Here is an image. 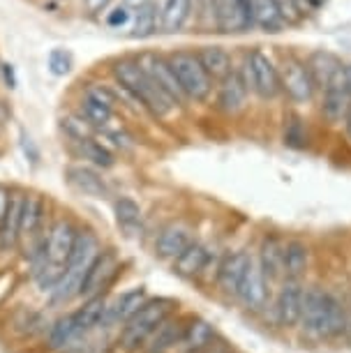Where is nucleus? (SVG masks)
Listing matches in <instances>:
<instances>
[{"label":"nucleus","mask_w":351,"mask_h":353,"mask_svg":"<svg viewBox=\"0 0 351 353\" xmlns=\"http://www.w3.org/2000/svg\"><path fill=\"white\" fill-rule=\"evenodd\" d=\"M252 259V252L248 250H231L215 265V289L227 298H236L238 286L243 282V275L248 270V263Z\"/></svg>","instance_id":"obj_15"},{"label":"nucleus","mask_w":351,"mask_h":353,"mask_svg":"<svg viewBox=\"0 0 351 353\" xmlns=\"http://www.w3.org/2000/svg\"><path fill=\"white\" fill-rule=\"evenodd\" d=\"M81 113H83L86 123L97 130L109 128V123L114 121V109H111V106L99 104L95 99H88V97L81 99Z\"/></svg>","instance_id":"obj_36"},{"label":"nucleus","mask_w":351,"mask_h":353,"mask_svg":"<svg viewBox=\"0 0 351 353\" xmlns=\"http://www.w3.org/2000/svg\"><path fill=\"white\" fill-rule=\"evenodd\" d=\"M252 19L254 26L266 32H280L282 26L287 23L280 0H252Z\"/></svg>","instance_id":"obj_28"},{"label":"nucleus","mask_w":351,"mask_h":353,"mask_svg":"<svg viewBox=\"0 0 351 353\" xmlns=\"http://www.w3.org/2000/svg\"><path fill=\"white\" fill-rule=\"evenodd\" d=\"M308 70H310V77H312V81L317 85V90H323L326 85L333 81V79L342 72V61L335 56V53L330 51H312L308 56Z\"/></svg>","instance_id":"obj_25"},{"label":"nucleus","mask_w":351,"mask_h":353,"mask_svg":"<svg viewBox=\"0 0 351 353\" xmlns=\"http://www.w3.org/2000/svg\"><path fill=\"white\" fill-rule=\"evenodd\" d=\"M121 268H123V261L121 256L116 254V250H102L92 265L88 268L83 277V284H81V296L83 301H90V298H97V296H107V291L114 286V282L121 275Z\"/></svg>","instance_id":"obj_9"},{"label":"nucleus","mask_w":351,"mask_h":353,"mask_svg":"<svg viewBox=\"0 0 351 353\" xmlns=\"http://www.w3.org/2000/svg\"><path fill=\"white\" fill-rule=\"evenodd\" d=\"M344 132H347V137H349V141H351V104H349L347 116H344Z\"/></svg>","instance_id":"obj_46"},{"label":"nucleus","mask_w":351,"mask_h":353,"mask_svg":"<svg viewBox=\"0 0 351 353\" xmlns=\"http://www.w3.org/2000/svg\"><path fill=\"white\" fill-rule=\"evenodd\" d=\"M284 245H287V241L277 233H263L259 248L254 252L257 261H259L263 275L270 284H280L284 279Z\"/></svg>","instance_id":"obj_18"},{"label":"nucleus","mask_w":351,"mask_h":353,"mask_svg":"<svg viewBox=\"0 0 351 353\" xmlns=\"http://www.w3.org/2000/svg\"><path fill=\"white\" fill-rule=\"evenodd\" d=\"M0 77L5 79V83H8V88H17V74H14V68L8 63L0 65Z\"/></svg>","instance_id":"obj_40"},{"label":"nucleus","mask_w":351,"mask_h":353,"mask_svg":"<svg viewBox=\"0 0 351 353\" xmlns=\"http://www.w3.org/2000/svg\"><path fill=\"white\" fill-rule=\"evenodd\" d=\"M349 104H351V95H349L347 85H344V79H342V72H340V74H337L333 81L321 90V116H323V121L330 123V125L344 123V116H347V111H349Z\"/></svg>","instance_id":"obj_21"},{"label":"nucleus","mask_w":351,"mask_h":353,"mask_svg":"<svg viewBox=\"0 0 351 353\" xmlns=\"http://www.w3.org/2000/svg\"><path fill=\"white\" fill-rule=\"evenodd\" d=\"M296 5H310V8H321L323 3H328V0H294Z\"/></svg>","instance_id":"obj_45"},{"label":"nucleus","mask_w":351,"mask_h":353,"mask_svg":"<svg viewBox=\"0 0 351 353\" xmlns=\"http://www.w3.org/2000/svg\"><path fill=\"white\" fill-rule=\"evenodd\" d=\"M268 293H270V282L263 275L259 261L252 254L248 263V270L243 275V282L236 291V301L245 312H252V314H259V312L266 310L268 303Z\"/></svg>","instance_id":"obj_11"},{"label":"nucleus","mask_w":351,"mask_h":353,"mask_svg":"<svg viewBox=\"0 0 351 353\" xmlns=\"http://www.w3.org/2000/svg\"><path fill=\"white\" fill-rule=\"evenodd\" d=\"M111 0H83V8L90 12V14H97V12H104L109 8Z\"/></svg>","instance_id":"obj_41"},{"label":"nucleus","mask_w":351,"mask_h":353,"mask_svg":"<svg viewBox=\"0 0 351 353\" xmlns=\"http://www.w3.org/2000/svg\"><path fill=\"white\" fill-rule=\"evenodd\" d=\"M284 145H289V148H308L310 143V130L305 121H303L298 113H289L287 118H284Z\"/></svg>","instance_id":"obj_34"},{"label":"nucleus","mask_w":351,"mask_h":353,"mask_svg":"<svg viewBox=\"0 0 351 353\" xmlns=\"http://www.w3.org/2000/svg\"><path fill=\"white\" fill-rule=\"evenodd\" d=\"M194 241H197L194 229H192L185 219H174V222L164 224L160 229V233H157L155 245H153L155 256L162 259V261L174 263Z\"/></svg>","instance_id":"obj_13"},{"label":"nucleus","mask_w":351,"mask_h":353,"mask_svg":"<svg viewBox=\"0 0 351 353\" xmlns=\"http://www.w3.org/2000/svg\"><path fill=\"white\" fill-rule=\"evenodd\" d=\"M197 58L215 83L222 81V79L234 70L231 56L227 53V49H222V46H201V49L197 51Z\"/></svg>","instance_id":"obj_29"},{"label":"nucleus","mask_w":351,"mask_h":353,"mask_svg":"<svg viewBox=\"0 0 351 353\" xmlns=\"http://www.w3.org/2000/svg\"><path fill=\"white\" fill-rule=\"evenodd\" d=\"M0 65H3V63H0Z\"/></svg>","instance_id":"obj_47"},{"label":"nucleus","mask_w":351,"mask_h":353,"mask_svg":"<svg viewBox=\"0 0 351 353\" xmlns=\"http://www.w3.org/2000/svg\"><path fill=\"white\" fill-rule=\"evenodd\" d=\"M213 3L215 28L220 32H243L254 26L252 0H210Z\"/></svg>","instance_id":"obj_14"},{"label":"nucleus","mask_w":351,"mask_h":353,"mask_svg":"<svg viewBox=\"0 0 351 353\" xmlns=\"http://www.w3.org/2000/svg\"><path fill=\"white\" fill-rule=\"evenodd\" d=\"M280 83L282 92L287 95L291 104H308L317 95V85L310 77L305 61L296 56H284L280 63Z\"/></svg>","instance_id":"obj_8"},{"label":"nucleus","mask_w":351,"mask_h":353,"mask_svg":"<svg viewBox=\"0 0 351 353\" xmlns=\"http://www.w3.org/2000/svg\"><path fill=\"white\" fill-rule=\"evenodd\" d=\"M44 217H46V203L39 194H26L23 199V215H21V238L19 248L26 252L28 261L42 254L44 248Z\"/></svg>","instance_id":"obj_7"},{"label":"nucleus","mask_w":351,"mask_h":353,"mask_svg":"<svg viewBox=\"0 0 351 353\" xmlns=\"http://www.w3.org/2000/svg\"><path fill=\"white\" fill-rule=\"evenodd\" d=\"M250 88L243 79L241 68H234L222 81L215 85V109L222 111L224 116H236L248 106Z\"/></svg>","instance_id":"obj_16"},{"label":"nucleus","mask_w":351,"mask_h":353,"mask_svg":"<svg viewBox=\"0 0 351 353\" xmlns=\"http://www.w3.org/2000/svg\"><path fill=\"white\" fill-rule=\"evenodd\" d=\"M23 199L21 192H12L10 208L0 222V252H14L21 238V215H23Z\"/></svg>","instance_id":"obj_23"},{"label":"nucleus","mask_w":351,"mask_h":353,"mask_svg":"<svg viewBox=\"0 0 351 353\" xmlns=\"http://www.w3.org/2000/svg\"><path fill=\"white\" fill-rule=\"evenodd\" d=\"M114 215L116 224L128 233V236H137L143 226V212L139 203L130 196H118L114 201Z\"/></svg>","instance_id":"obj_30"},{"label":"nucleus","mask_w":351,"mask_h":353,"mask_svg":"<svg viewBox=\"0 0 351 353\" xmlns=\"http://www.w3.org/2000/svg\"><path fill=\"white\" fill-rule=\"evenodd\" d=\"M243 79L248 83L250 92H254L259 99H275L282 95V83H280V70L273 63V58L261 49H254L245 56L243 63Z\"/></svg>","instance_id":"obj_6"},{"label":"nucleus","mask_w":351,"mask_h":353,"mask_svg":"<svg viewBox=\"0 0 351 353\" xmlns=\"http://www.w3.org/2000/svg\"><path fill=\"white\" fill-rule=\"evenodd\" d=\"M298 328L303 330V335L317 339V342L340 339L349 330L347 305L335 291H330L321 284H310L305 286Z\"/></svg>","instance_id":"obj_1"},{"label":"nucleus","mask_w":351,"mask_h":353,"mask_svg":"<svg viewBox=\"0 0 351 353\" xmlns=\"http://www.w3.org/2000/svg\"><path fill=\"white\" fill-rule=\"evenodd\" d=\"M192 0H164L160 12V30L162 32H178L190 21Z\"/></svg>","instance_id":"obj_31"},{"label":"nucleus","mask_w":351,"mask_h":353,"mask_svg":"<svg viewBox=\"0 0 351 353\" xmlns=\"http://www.w3.org/2000/svg\"><path fill=\"white\" fill-rule=\"evenodd\" d=\"M303 298H305V282L298 279H282L275 291L273 301V316L275 325L282 330H294L301 323Z\"/></svg>","instance_id":"obj_10"},{"label":"nucleus","mask_w":351,"mask_h":353,"mask_svg":"<svg viewBox=\"0 0 351 353\" xmlns=\"http://www.w3.org/2000/svg\"><path fill=\"white\" fill-rule=\"evenodd\" d=\"M190 316L183 314H171L153 330V335L146 339V344L141 346L139 353H176V346L181 342L185 325H188Z\"/></svg>","instance_id":"obj_19"},{"label":"nucleus","mask_w":351,"mask_h":353,"mask_svg":"<svg viewBox=\"0 0 351 353\" xmlns=\"http://www.w3.org/2000/svg\"><path fill=\"white\" fill-rule=\"evenodd\" d=\"M46 65H49V72L56 77H65L72 72V56L65 49H54L46 58Z\"/></svg>","instance_id":"obj_37"},{"label":"nucleus","mask_w":351,"mask_h":353,"mask_svg":"<svg viewBox=\"0 0 351 353\" xmlns=\"http://www.w3.org/2000/svg\"><path fill=\"white\" fill-rule=\"evenodd\" d=\"M77 330L72 323V316L65 314L61 319H56L54 323L46 330V349L49 351H65L72 342H77Z\"/></svg>","instance_id":"obj_32"},{"label":"nucleus","mask_w":351,"mask_h":353,"mask_svg":"<svg viewBox=\"0 0 351 353\" xmlns=\"http://www.w3.org/2000/svg\"><path fill=\"white\" fill-rule=\"evenodd\" d=\"M111 74H114L116 83L121 85L137 104H141V109L148 111L150 116L167 118L169 113L176 109V104L150 81L148 74L141 70V65H139L134 58H121V61H116L114 68H111Z\"/></svg>","instance_id":"obj_3"},{"label":"nucleus","mask_w":351,"mask_h":353,"mask_svg":"<svg viewBox=\"0 0 351 353\" xmlns=\"http://www.w3.org/2000/svg\"><path fill=\"white\" fill-rule=\"evenodd\" d=\"M312 263V252L310 245L301 238H291L284 245V279H298L303 282Z\"/></svg>","instance_id":"obj_24"},{"label":"nucleus","mask_w":351,"mask_h":353,"mask_svg":"<svg viewBox=\"0 0 351 353\" xmlns=\"http://www.w3.org/2000/svg\"><path fill=\"white\" fill-rule=\"evenodd\" d=\"M107 303H109L107 296H97V298H90V301H83L81 307L70 312L77 337L90 335L92 330H97L99 325H102V316H104V310H107Z\"/></svg>","instance_id":"obj_26"},{"label":"nucleus","mask_w":351,"mask_h":353,"mask_svg":"<svg viewBox=\"0 0 351 353\" xmlns=\"http://www.w3.org/2000/svg\"><path fill=\"white\" fill-rule=\"evenodd\" d=\"M68 183L77 192H81L86 196L102 199L109 194V185L104 183V178L99 176L90 166H70L68 169Z\"/></svg>","instance_id":"obj_27"},{"label":"nucleus","mask_w":351,"mask_h":353,"mask_svg":"<svg viewBox=\"0 0 351 353\" xmlns=\"http://www.w3.org/2000/svg\"><path fill=\"white\" fill-rule=\"evenodd\" d=\"M10 199H12V192L5 188V185H0V222H3L5 212L10 208Z\"/></svg>","instance_id":"obj_42"},{"label":"nucleus","mask_w":351,"mask_h":353,"mask_svg":"<svg viewBox=\"0 0 351 353\" xmlns=\"http://www.w3.org/2000/svg\"><path fill=\"white\" fill-rule=\"evenodd\" d=\"M215 339H217V330L213 323L201 316H190L181 342L176 346V353H201V351H206Z\"/></svg>","instance_id":"obj_22"},{"label":"nucleus","mask_w":351,"mask_h":353,"mask_svg":"<svg viewBox=\"0 0 351 353\" xmlns=\"http://www.w3.org/2000/svg\"><path fill=\"white\" fill-rule=\"evenodd\" d=\"M88 128L90 125L86 123V118L81 116V118H77V116H68L63 121V130L68 132V134L74 139V141L79 143V141H83V139H90V134H88Z\"/></svg>","instance_id":"obj_38"},{"label":"nucleus","mask_w":351,"mask_h":353,"mask_svg":"<svg viewBox=\"0 0 351 353\" xmlns=\"http://www.w3.org/2000/svg\"><path fill=\"white\" fill-rule=\"evenodd\" d=\"M137 63L141 65V70L148 74L150 81H153L176 106H183L185 102H188L183 95V90H181V85H178V79L174 74V70H171L167 56L148 51V53H143V56H139Z\"/></svg>","instance_id":"obj_12"},{"label":"nucleus","mask_w":351,"mask_h":353,"mask_svg":"<svg viewBox=\"0 0 351 353\" xmlns=\"http://www.w3.org/2000/svg\"><path fill=\"white\" fill-rule=\"evenodd\" d=\"M79 152H81L83 159H88L92 166H97V169H111V166L116 164V157L114 152H111L109 145H104L102 141H97V139H83V141H79Z\"/></svg>","instance_id":"obj_33"},{"label":"nucleus","mask_w":351,"mask_h":353,"mask_svg":"<svg viewBox=\"0 0 351 353\" xmlns=\"http://www.w3.org/2000/svg\"><path fill=\"white\" fill-rule=\"evenodd\" d=\"M167 58H169L171 70H174V74L178 79V85H181L185 99H188V102H197V104L208 102L210 95H213L215 81L208 77V72L203 70V65L199 63L197 53L174 51V53H169Z\"/></svg>","instance_id":"obj_5"},{"label":"nucleus","mask_w":351,"mask_h":353,"mask_svg":"<svg viewBox=\"0 0 351 353\" xmlns=\"http://www.w3.org/2000/svg\"><path fill=\"white\" fill-rule=\"evenodd\" d=\"M213 245L206 241H194L181 256L174 261V275L181 279H197L208 270L210 261H213Z\"/></svg>","instance_id":"obj_20"},{"label":"nucleus","mask_w":351,"mask_h":353,"mask_svg":"<svg viewBox=\"0 0 351 353\" xmlns=\"http://www.w3.org/2000/svg\"><path fill=\"white\" fill-rule=\"evenodd\" d=\"M148 3H153V0H123V5H128L130 10H139V8H143V5H148Z\"/></svg>","instance_id":"obj_44"},{"label":"nucleus","mask_w":351,"mask_h":353,"mask_svg":"<svg viewBox=\"0 0 351 353\" xmlns=\"http://www.w3.org/2000/svg\"><path fill=\"white\" fill-rule=\"evenodd\" d=\"M146 301H148L146 286H132V289L123 291L121 296H116L114 301L107 303V310H104L102 325H99V328H104V330L123 328V325L137 314L139 307H141Z\"/></svg>","instance_id":"obj_17"},{"label":"nucleus","mask_w":351,"mask_h":353,"mask_svg":"<svg viewBox=\"0 0 351 353\" xmlns=\"http://www.w3.org/2000/svg\"><path fill=\"white\" fill-rule=\"evenodd\" d=\"M155 3H148L143 8L134 10V26H132V37H150L153 32L160 28V14H157Z\"/></svg>","instance_id":"obj_35"},{"label":"nucleus","mask_w":351,"mask_h":353,"mask_svg":"<svg viewBox=\"0 0 351 353\" xmlns=\"http://www.w3.org/2000/svg\"><path fill=\"white\" fill-rule=\"evenodd\" d=\"M102 254V241L97 238L95 231L83 229L79 231L77 243L72 248V254L65 265V272L61 277V282L54 286V291L49 293V301L54 305H68L74 298L81 296V284L92 261Z\"/></svg>","instance_id":"obj_2"},{"label":"nucleus","mask_w":351,"mask_h":353,"mask_svg":"<svg viewBox=\"0 0 351 353\" xmlns=\"http://www.w3.org/2000/svg\"><path fill=\"white\" fill-rule=\"evenodd\" d=\"M176 310L178 303L174 298H148L118 332V349L123 353H139L153 330Z\"/></svg>","instance_id":"obj_4"},{"label":"nucleus","mask_w":351,"mask_h":353,"mask_svg":"<svg viewBox=\"0 0 351 353\" xmlns=\"http://www.w3.org/2000/svg\"><path fill=\"white\" fill-rule=\"evenodd\" d=\"M342 79H344V85H347V90H349V95H351V63L342 68Z\"/></svg>","instance_id":"obj_43"},{"label":"nucleus","mask_w":351,"mask_h":353,"mask_svg":"<svg viewBox=\"0 0 351 353\" xmlns=\"http://www.w3.org/2000/svg\"><path fill=\"white\" fill-rule=\"evenodd\" d=\"M132 19V12L128 5H118V8H114L107 14V26H111V28H123L125 23H130Z\"/></svg>","instance_id":"obj_39"}]
</instances>
